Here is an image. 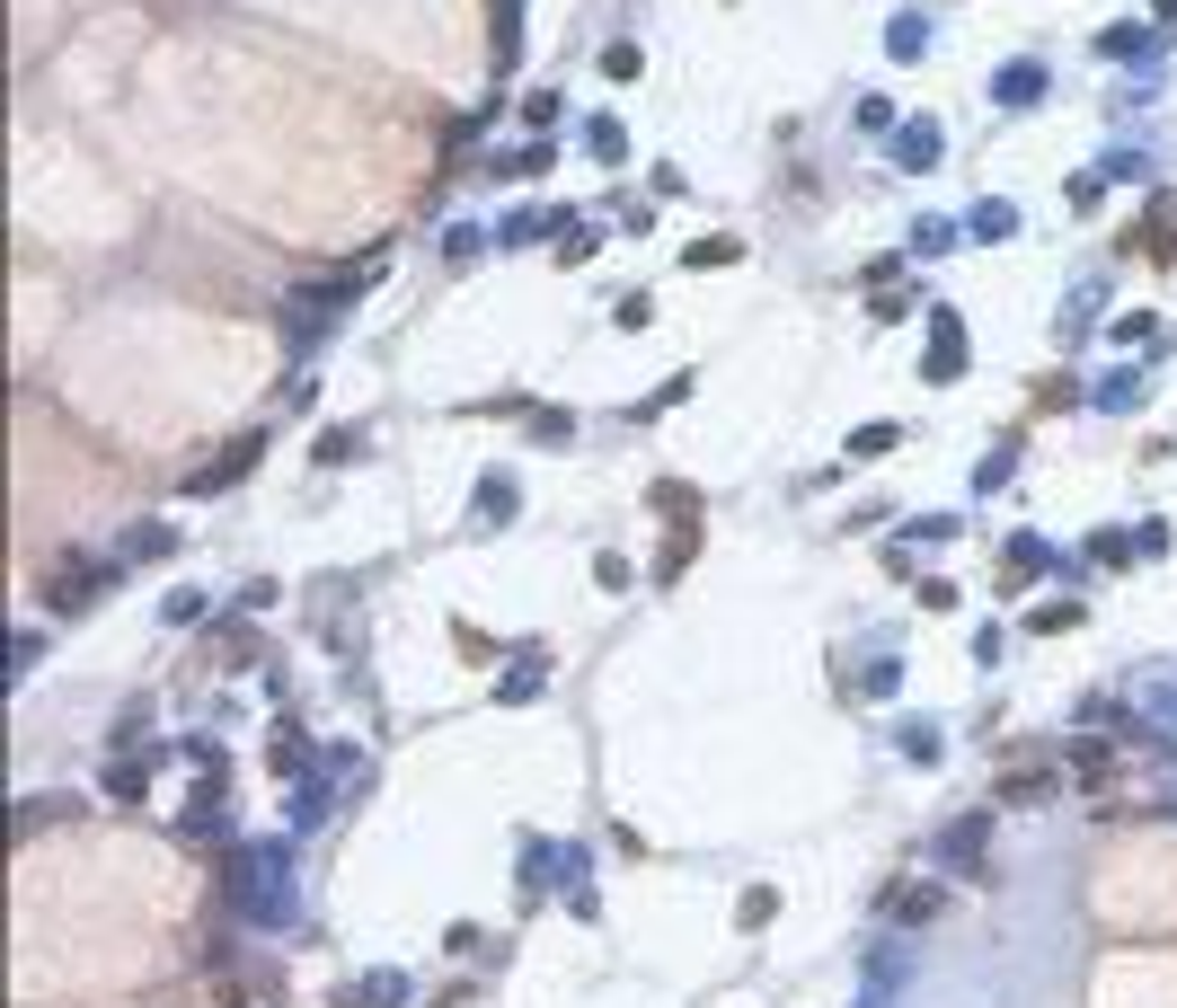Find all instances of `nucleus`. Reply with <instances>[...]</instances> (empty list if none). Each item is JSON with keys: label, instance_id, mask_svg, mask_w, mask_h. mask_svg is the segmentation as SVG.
<instances>
[{"label": "nucleus", "instance_id": "1", "mask_svg": "<svg viewBox=\"0 0 1177 1008\" xmlns=\"http://www.w3.org/2000/svg\"><path fill=\"white\" fill-rule=\"evenodd\" d=\"M239 893H248V911H257L266 929H274V920H292V858H283V849H248Z\"/></svg>", "mask_w": 1177, "mask_h": 1008}, {"label": "nucleus", "instance_id": "2", "mask_svg": "<svg viewBox=\"0 0 1177 1008\" xmlns=\"http://www.w3.org/2000/svg\"><path fill=\"white\" fill-rule=\"evenodd\" d=\"M983 849H992V814H965V823L939 841V858H948L957 876H983Z\"/></svg>", "mask_w": 1177, "mask_h": 1008}, {"label": "nucleus", "instance_id": "3", "mask_svg": "<svg viewBox=\"0 0 1177 1008\" xmlns=\"http://www.w3.org/2000/svg\"><path fill=\"white\" fill-rule=\"evenodd\" d=\"M957 372H965V336H957V318L939 310V318H930V381H957Z\"/></svg>", "mask_w": 1177, "mask_h": 1008}, {"label": "nucleus", "instance_id": "4", "mask_svg": "<svg viewBox=\"0 0 1177 1008\" xmlns=\"http://www.w3.org/2000/svg\"><path fill=\"white\" fill-rule=\"evenodd\" d=\"M89 593H98V566H72V575H63V584H54V610H80V601H89Z\"/></svg>", "mask_w": 1177, "mask_h": 1008}, {"label": "nucleus", "instance_id": "5", "mask_svg": "<svg viewBox=\"0 0 1177 1008\" xmlns=\"http://www.w3.org/2000/svg\"><path fill=\"white\" fill-rule=\"evenodd\" d=\"M1036 89H1045V72H1036V63H1018V72H1001V98H1009V107H1027Z\"/></svg>", "mask_w": 1177, "mask_h": 1008}, {"label": "nucleus", "instance_id": "6", "mask_svg": "<svg viewBox=\"0 0 1177 1008\" xmlns=\"http://www.w3.org/2000/svg\"><path fill=\"white\" fill-rule=\"evenodd\" d=\"M939 160V133L930 124H904V169H930Z\"/></svg>", "mask_w": 1177, "mask_h": 1008}, {"label": "nucleus", "instance_id": "7", "mask_svg": "<svg viewBox=\"0 0 1177 1008\" xmlns=\"http://www.w3.org/2000/svg\"><path fill=\"white\" fill-rule=\"evenodd\" d=\"M478 513H487V522H514V478H487V487H478Z\"/></svg>", "mask_w": 1177, "mask_h": 1008}, {"label": "nucleus", "instance_id": "8", "mask_svg": "<svg viewBox=\"0 0 1177 1008\" xmlns=\"http://www.w3.org/2000/svg\"><path fill=\"white\" fill-rule=\"evenodd\" d=\"M390 999H399V973H372L364 990H346V1008H390Z\"/></svg>", "mask_w": 1177, "mask_h": 1008}, {"label": "nucleus", "instance_id": "9", "mask_svg": "<svg viewBox=\"0 0 1177 1008\" xmlns=\"http://www.w3.org/2000/svg\"><path fill=\"white\" fill-rule=\"evenodd\" d=\"M1009 230H1018L1009 204H983V213H974V239H1009Z\"/></svg>", "mask_w": 1177, "mask_h": 1008}, {"label": "nucleus", "instance_id": "10", "mask_svg": "<svg viewBox=\"0 0 1177 1008\" xmlns=\"http://www.w3.org/2000/svg\"><path fill=\"white\" fill-rule=\"evenodd\" d=\"M859 460H876V452H895V425H859V443H850Z\"/></svg>", "mask_w": 1177, "mask_h": 1008}, {"label": "nucleus", "instance_id": "11", "mask_svg": "<svg viewBox=\"0 0 1177 1008\" xmlns=\"http://www.w3.org/2000/svg\"><path fill=\"white\" fill-rule=\"evenodd\" d=\"M770 911H779V893H770V885H753V893H744V929H762Z\"/></svg>", "mask_w": 1177, "mask_h": 1008}]
</instances>
